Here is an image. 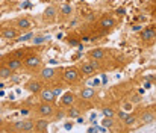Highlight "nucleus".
I'll list each match as a JSON object with an SVG mask.
<instances>
[{"instance_id":"nucleus-29","label":"nucleus","mask_w":156,"mask_h":133,"mask_svg":"<svg viewBox=\"0 0 156 133\" xmlns=\"http://www.w3.org/2000/svg\"><path fill=\"white\" fill-rule=\"evenodd\" d=\"M127 115H129V114H126V112H118V118H120V120H124Z\"/></svg>"},{"instance_id":"nucleus-3","label":"nucleus","mask_w":156,"mask_h":133,"mask_svg":"<svg viewBox=\"0 0 156 133\" xmlns=\"http://www.w3.org/2000/svg\"><path fill=\"white\" fill-rule=\"evenodd\" d=\"M35 112L38 117H44V118H52L56 114V107H55V103H49V101H41L37 107H35Z\"/></svg>"},{"instance_id":"nucleus-4","label":"nucleus","mask_w":156,"mask_h":133,"mask_svg":"<svg viewBox=\"0 0 156 133\" xmlns=\"http://www.w3.org/2000/svg\"><path fill=\"white\" fill-rule=\"evenodd\" d=\"M20 30L17 27H14L12 24L9 26H2L0 27V38L5 40V41H15L18 37H20Z\"/></svg>"},{"instance_id":"nucleus-22","label":"nucleus","mask_w":156,"mask_h":133,"mask_svg":"<svg viewBox=\"0 0 156 133\" xmlns=\"http://www.w3.org/2000/svg\"><path fill=\"white\" fill-rule=\"evenodd\" d=\"M67 117L71 118V120H76L77 117H80V110L77 107H74V106H70L68 110H67Z\"/></svg>"},{"instance_id":"nucleus-1","label":"nucleus","mask_w":156,"mask_h":133,"mask_svg":"<svg viewBox=\"0 0 156 133\" xmlns=\"http://www.w3.org/2000/svg\"><path fill=\"white\" fill-rule=\"evenodd\" d=\"M43 65V59L40 54H27L24 59H23V67L27 70V71H38Z\"/></svg>"},{"instance_id":"nucleus-10","label":"nucleus","mask_w":156,"mask_h":133,"mask_svg":"<svg viewBox=\"0 0 156 133\" xmlns=\"http://www.w3.org/2000/svg\"><path fill=\"white\" fill-rule=\"evenodd\" d=\"M38 95V98L41 100V101H49V103H55L56 101V95H55V92H53L52 86H43V89L37 94Z\"/></svg>"},{"instance_id":"nucleus-16","label":"nucleus","mask_w":156,"mask_h":133,"mask_svg":"<svg viewBox=\"0 0 156 133\" xmlns=\"http://www.w3.org/2000/svg\"><path fill=\"white\" fill-rule=\"evenodd\" d=\"M49 126H50L49 118L40 117L38 120H35V132H47L49 130Z\"/></svg>"},{"instance_id":"nucleus-30","label":"nucleus","mask_w":156,"mask_h":133,"mask_svg":"<svg viewBox=\"0 0 156 133\" xmlns=\"http://www.w3.org/2000/svg\"><path fill=\"white\" fill-rule=\"evenodd\" d=\"M117 14H118V15H123V14H124V9H123V8H121V9H117Z\"/></svg>"},{"instance_id":"nucleus-6","label":"nucleus","mask_w":156,"mask_h":133,"mask_svg":"<svg viewBox=\"0 0 156 133\" xmlns=\"http://www.w3.org/2000/svg\"><path fill=\"white\" fill-rule=\"evenodd\" d=\"M44 86V80L41 77H32L24 83V89L29 91L30 94H38Z\"/></svg>"},{"instance_id":"nucleus-12","label":"nucleus","mask_w":156,"mask_h":133,"mask_svg":"<svg viewBox=\"0 0 156 133\" xmlns=\"http://www.w3.org/2000/svg\"><path fill=\"white\" fill-rule=\"evenodd\" d=\"M97 26H99L100 29H103V30H111V29L115 27V18L111 17V15H103V17L99 20Z\"/></svg>"},{"instance_id":"nucleus-15","label":"nucleus","mask_w":156,"mask_h":133,"mask_svg":"<svg viewBox=\"0 0 156 133\" xmlns=\"http://www.w3.org/2000/svg\"><path fill=\"white\" fill-rule=\"evenodd\" d=\"M56 73H59V70H55V68H41L40 77H41L44 82H50V80H53V79L58 76Z\"/></svg>"},{"instance_id":"nucleus-17","label":"nucleus","mask_w":156,"mask_h":133,"mask_svg":"<svg viewBox=\"0 0 156 133\" xmlns=\"http://www.w3.org/2000/svg\"><path fill=\"white\" fill-rule=\"evenodd\" d=\"M79 97L82 100H85V101H90V100H93L96 97V91L93 88H82L79 91Z\"/></svg>"},{"instance_id":"nucleus-32","label":"nucleus","mask_w":156,"mask_h":133,"mask_svg":"<svg viewBox=\"0 0 156 133\" xmlns=\"http://www.w3.org/2000/svg\"><path fill=\"white\" fill-rule=\"evenodd\" d=\"M3 124H5V121H3V118H2V117H0V127H2V126H3Z\"/></svg>"},{"instance_id":"nucleus-8","label":"nucleus","mask_w":156,"mask_h":133,"mask_svg":"<svg viewBox=\"0 0 156 133\" xmlns=\"http://www.w3.org/2000/svg\"><path fill=\"white\" fill-rule=\"evenodd\" d=\"M58 17H59V11H58V8H56L55 5H49V6L44 9V12H43V20H44L47 24L55 23V21L58 20Z\"/></svg>"},{"instance_id":"nucleus-19","label":"nucleus","mask_w":156,"mask_h":133,"mask_svg":"<svg viewBox=\"0 0 156 133\" xmlns=\"http://www.w3.org/2000/svg\"><path fill=\"white\" fill-rule=\"evenodd\" d=\"M71 14H73V6H71V5H68V3L61 5V8H59V15H61L62 18H68V17H71Z\"/></svg>"},{"instance_id":"nucleus-2","label":"nucleus","mask_w":156,"mask_h":133,"mask_svg":"<svg viewBox=\"0 0 156 133\" xmlns=\"http://www.w3.org/2000/svg\"><path fill=\"white\" fill-rule=\"evenodd\" d=\"M61 73H62L61 76H62L64 82H67V83H70V85H71V83H77L79 79L82 77L79 68H76V67H67V68H62Z\"/></svg>"},{"instance_id":"nucleus-9","label":"nucleus","mask_w":156,"mask_h":133,"mask_svg":"<svg viewBox=\"0 0 156 133\" xmlns=\"http://www.w3.org/2000/svg\"><path fill=\"white\" fill-rule=\"evenodd\" d=\"M11 24H12L14 27H17L20 32H29V30L32 29V21H30L29 18H26V17H18V18H15Z\"/></svg>"},{"instance_id":"nucleus-25","label":"nucleus","mask_w":156,"mask_h":133,"mask_svg":"<svg viewBox=\"0 0 156 133\" xmlns=\"http://www.w3.org/2000/svg\"><path fill=\"white\" fill-rule=\"evenodd\" d=\"M102 126H103L105 129H112V127H114V118L105 117L103 121H102Z\"/></svg>"},{"instance_id":"nucleus-26","label":"nucleus","mask_w":156,"mask_h":133,"mask_svg":"<svg viewBox=\"0 0 156 133\" xmlns=\"http://www.w3.org/2000/svg\"><path fill=\"white\" fill-rule=\"evenodd\" d=\"M34 37H35V35H34V32H30V30H29L27 33H24V35H21L20 38H17L15 41H23V43H24V41H30Z\"/></svg>"},{"instance_id":"nucleus-24","label":"nucleus","mask_w":156,"mask_h":133,"mask_svg":"<svg viewBox=\"0 0 156 133\" xmlns=\"http://www.w3.org/2000/svg\"><path fill=\"white\" fill-rule=\"evenodd\" d=\"M50 37H44V35H40V37H34L30 41H32V44L34 45H40V44H43V43H46L47 40H49Z\"/></svg>"},{"instance_id":"nucleus-28","label":"nucleus","mask_w":156,"mask_h":133,"mask_svg":"<svg viewBox=\"0 0 156 133\" xmlns=\"http://www.w3.org/2000/svg\"><path fill=\"white\" fill-rule=\"evenodd\" d=\"M53 92H55V95H56V98L59 97V95H62V92H64V89L62 86H59V85H56V86H53Z\"/></svg>"},{"instance_id":"nucleus-21","label":"nucleus","mask_w":156,"mask_h":133,"mask_svg":"<svg viewBox=\"0 0 156 133\" xmlns=\"http://www.w3.org/2000/svg\"><path fill=\"white\" fill-rule=\"evenodd\" d=\"M12 73H14V71L2 62V65H0V80H8V79H11Z\"/></svg>"},{"instance_id":"nucleus-11","label":"nucleus","mask_w":156,"mask_h":133,"mask_svg":"<svg viewBox=\"0 0 156 133\" xmlns=\"http://www.w3.org/2000/svg\"><path fill=\"white\" fill-rule=\"evenodd\" d=\"M87 56H88V59H90V61L100 62V61H103L105 58H106V50H105V48H102V47H96V48L88 50Z\"/></svg>"},{"instance_id":"nucleus-13","label":"nucleus","mask_w":156,"mask_h":133,"mask_svg":"<svg viewBox=\"0 0 156 133\" xmlns=\"http://www.w3.org/2000/svg\"><path fill=\"white\" fill-rule=\"evenodd\" d=\"M3 64H5L6 67H9L12 71H17V70H20V68L23 67V59H20V58H17V56H11V58H8Z\"/></svg>"},{"instance_id":"nucleus-5","label":"nucleus","mask_w":156,"mask_h":133,"mask_svg":"<svg viewBox=\"0 0 156 133\" xmlns=\"http://www.w3.org/2000/svg\"><path fill=\"white\" fill-rule=\"evenodd\" d=\"M12 129L17 130V132H34L35 130V120L26 118V120H21V121H15L12 124Z\"/></svg>"},{"instance_id":"nucleus-27","label":"nucleus","mask_w":156,"mask_h":133,"mask_svg":"<svg viewBox=\"0 0 156 133\" xmlns=\"http://www.w3.org/2000/svg\"><path fill=\"white\" fill-rule=\"evenodd\" d=\"M103 115L105 117H109V118H114L115 112H114V109H112V107H105L103 109Z\"/></svg>"},{"instance_id":"nucleus-7","label":"nucleus","mask_w":156,"mask_h":133,"mask_svg":"<svg viewBox=\"0 0 156 133\" xmlns=\"http://www.w3.org/2000/svg\"><path fill=\"white\" fill-rule=\"evenodd\" d=\"M79 71H80V76H82V77H91V76H96V73H97V65L94 64V61L83 62V64L79 65Z\"/></svg>"},{"instance_id":"nucleus-18","label":"nucleus","mask_w":156,"mask_h":133,"mask_svg":"<svg viewBox=\"0 0 156 133\" xmlns=\"http://www.w3.org/2000/svg\"><path fill=\"white\" fill-rule=\"evenodd\" d=\"M156 38V29L153 27H147V29H144L143 32H141V40L143 41H153Z\"/></svg>"},{"instance_id":"nucleus-31","label":"nucleus","mask_w":156,"mask_h":133,"mask_svg":"<svg viewBox=\"0 0 156 133\" xmlns=\"http://www.w3.org/2000/svg\"><path fill=\"white\" fill-rule=\"evenodd\" d=\"M71 127H73V123H67L65 124V129H71Z\"/></svg>"},{"instance_id":"nucleus-14","label":"nucleus","mask_w":156,"mask_h":133,"mask_svg":"<svg viewBox=\"0 0 156 133\" xmlns=\"http://www.w3.org/2000/svg\"><path fill=\"white\" fill-rule=\"evenodd\" d=\"M76 100H77L76 94H74V92H71V91H68V92L62 94V97H61V104H62V106H65V107H70V106H74Z\"/></svg>"},{"instance_id":"nucleus-20","label":"nucleus","mask_w":156,"mask_h":133,"mask_svg":"<svg viewBox=\"0 0 156 133\" xmlns=\"http://www.w3.org/2000/svg\"><path fill=\"white\" fill-rule=\"evenodd\" d=\"M156 120V114L152 110H146L143 115H141V123L143 124H152Z\"/></svg>"},{"instance_id":"nucleus-23","label":"nucleus","mask_w":156,"mask_h":133,"mask_svg":"<svg viewBox=\"0 0 156 133\" xmlns=\"http://www.w3.org/2000/svg\"><path fill=\"white\" fill-rule=\"evenodd\" d=\"M123 123H124V126H127V127H132L135 123H136V115H127L124 120H123Z\"/></svg>"}]
</instances>
